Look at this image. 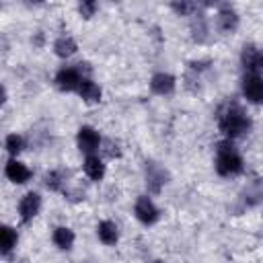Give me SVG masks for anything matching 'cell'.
<instances>
[{
    "mask_svg": "<svg viewBox=\"0 0 263 263\" xmlns=\"http://www.w3.org/2000/svg\"><path fill=\"white\" fill-rule=\"evenodd\" d=\"M218 127L226 138H238L249 132L251 119L236 103H226L218 113Z\"/></svg>",
    "mask_w": 263,
    "mask_h": 263,
    "instance_id": "cell-1",
    "label": "cell"
},
{
    "mask_svg": "<svg viewBox=\"0 0 263 263\" xmlns=\"http://www.w3.org/2000/svg\"><path fill=\"white\" fill-rule=\"evenodd\" d=\"M216 171L222 177H230V175H238L242 173V158L240 154L234 150L232 144L222 142L218 144V152H216Z\"/></svg>",
    "mask_w": 263,
    "mask_h": 263,
    "instance_id": "cell-2",
    "label": "cell"
},
{
    "mask_svg": "<svg viewBox=\"0 0 263 263\" xmlns=\"http://www.w3.org/2000/svg\"><path fill=\"white\" fill-rule=\"evenodd\" d=\"M240 62L249 74L263 72V49L257 45H245L240 53Z\"/></svg>",
    "mask_w": 263,
    "mask_h": 263,
    "instance_id": "cell-3",
    "label": "cell"
},
{
    "mask_svg": "<svg viewBox=\"0 0 263 263\" xmlns=\"http://www.w3.org/2000/svg\"><path fill=\"white\" fill-rule=\"evenodd\" d=\"M82 80H84V76L80 74L78 68H62V70L55 74V86H58L60 90H66V92L78 90V86H80Z\"/></svg>",
    "mask_w": 263,
    "mask_h": 263,
    "instance_id": "cell-4",
    "label": "cell"
},
{
    "mask_svg": "<svg viewBox=\"0 0 263 263\" xmlns=\"http://www.w3.org/2000/svg\"><path fill=\"white\" fill-rule=\"evenodd\" d=\"M242 95L257 105H263V76L259 74H247L242 78Z\"/></svg>",
    "mask_w": 263,
    "mask_h": 263,
    "instance_id": "cell-5",
    "label": "cell"
},
{
    "mask_svg": "<svg viewBox=\"0 0 263 263\" xmlns=\"http://www.w3.org/2000/svg\"><path fill=\"white\" fill-rule=\"evenodd\" d=\"M166 179H168V173L162 166H158L156 162L146 164V187H148L150 193H160Z\"/></svg>",
    "mask_w": 263,
    "mask_h": 263,
    "instance_id": "cell-6",
    "label": "cell"
},
{
    "mask_svg": "<svg viewBox=\"0 0 263 263\" xmlns=\"http://www.w3.org/2000/svg\"><path fill=\"white\" fill-rule=\"evenodd\" d=\"M134 214H136V218H138L142 224H154V222L158 220V210H156V205L150 201V197H146V195L138 197V201H136V205H134Z\"/></svg>",
    "mask_w": 263,
    "mask_h": 263,
    "instance_id": "cell-7",
    "label": "cell"
},
{
    "mask_svg": "<svg viewBox=\"0 0 263 263\" xmlns=\"http://www.w3.org/2000/svg\"><path fill=\"white\" fill-rule=\"evenodd\" d=\"M76 142H78V148H80L82 152L92 154V152L99 148V144H101V136H99L97 129H92V127H88V125H82V127L78 129Z\"/></svg>",
    "mask_w": 263,
    "mask_h": 263,
    "instance_id": "cell-8",
    "label": "cell"
},
{
    "mask_svg": "<svg viewBox=\"0 0 263 263\" xmlns=\"http://www.w3.org/2000/svg\"><path fill=\"white\" fill-rule=\"evenodd\" d=\"M39 208H41V197L37 195V193H33V191H29L23 199H21V203H18V214H21V220L27 224V222H31L35 216H37V212H39Z\"/></svg>",
    "mask_w": 263,
    "mask_h": 263,
    "instance_id": "cell-9",
    "label": "cell"
},
{
    "mask_svg": "<svg viewBox=\"0 0 263 263\" xmlns=\"http://www.w3.org/2000/svg\"><path fill=\"white\" fill-rule=\"evenodd\" d=\"M216 27L222 33H232L238 27V14L234 12L232 6H222L216 14Z\"/></svg>",
    "mask_w": 263,
    "mask_h": 263,
    "instance_id": "cell-10",
    "label": "cell"
},
{
    "mask_svg": "<svg viewBox=\"0 0 263 263\" xmlns=\"http://www.w3.org/2000/svg\"><path fill=\"white\" fill-rule=\"evenodd\" d=\"M175 86H177L175 76L164 74V72L154 74L152 80H150V88H152V92H156V95H171V92L175 90Z\"/></svg>",
    "mask_w": 263,
    "mask_h": 263,
    "instance_id": "cell-11",
    "label": "cell"
},
{
    "mask_svg": "<svg viewBox=\"0 0 263 263\" xmlns=\"http://www.w3.org/2000/svg\"><path fill=\"white\" fill-rule=\"evenodd\" d=\"M4 173H6V177H8L12 183H18V185H21V183H27V181L31 179V171H29L23 162H18V160H8Z\"/></svg>",
    "mask_w": 263,
    "mask_h": 263,
    "instance_id": "cell-12",
    "label": "cell"
},
{
    "mask_svg": "<svg viewBox=\"0 0 263 263\" xmlns=\"http://www.w3.org/2000/svg\"><path fill=\"white\" fill-rule=\"evenodd\" d=\"M82 168H84L86 177L92 179V181H101L103 175H105V164H103V160H101L99 156H95V154H88V156L84 158Z\"/></svg>",
    "mask_w": 263,
    "mask_h": 263,
    "instance_id": "cell-13",
    "label": "cell"
},
{
    "mask_svg": "<svg viewBox=\"0 0 263 263\" xmlns=\"http://www.w3.org/2000/svg\"><path fill=\"white\" fill-rule=\"evenodd\" d=\"M78 95L86 101V103H99L101 101V88L97 82H92L90 78H84L78 86Z\"/></svg>",
    "mask_w": 263,
    "mask_h": 263,
    "instance_id": "cell-14",
    "label": "cell"
},
{
    "mask_svg": "<svg viewBox=\"0 0 263 263\" xmlns=\"http://www.w3.org/2000/svg\"><path fill=\"white\" fill-rule=\"evenodd\" d=\"M76 49H78L76 41L72 37H68V35H62V37H58L53 41V51H55L58 58H70L72 53H76Z\"/></svg>",
    "mask_w": 263,
    "mask_h": 263,
    "instance_id": "cell-15",
    "label": "cell"
},
{
    "mask_svg": "<svg viewBox=\"0 0 263 263\" xmlns=\"http://www.w3.org/2000/svg\"><path fill=\"white\" fill-rule=\"evenodd\" d=\"M97 234H99V238L105 242V245H115L117 242V226H115V222H111V220H103L99 226H97Z\"/></svg>",
    "mask_w": 263,
    "mask_h": 263,
    "instance_id": "cell-16",
    "label": "cell"
},
{
    "mask_svg": "<svg viewBox=\"0 0 263 263\" xmlns=\"http://www.w3.org/2000/svg\"><path fill=\"white\" fill-rule=\"evenodd\" d=\"M51 240H53V245L58 249H64L66 251V249H70L74 245V232L70 228H66V226H58L53 230V234H51Z\"/></svg>",
    "mask_w": 263,
    "mask_h": 263,
    "instance_id": "cell-17",
    "label": "cell"
},
{
    "mask_svg": "<svg viewBox=\"0 0 263 263\" xmlns=\"http://www.w3.org/2000/svg\"><path fill=\"white\" fill-rule=\"evenodd\" d=\"M16 240H18L16 230H12L10 226H2L0 228V249H2V255L4 257L16 247Z\"/></svg>",
    "mask_w": 263,
    "mask_h": 263,
    "instance_id": "cell-18",
    "label": "cell"
},
{
    "mask_svg": "<svg viewBox=\"0 0 263 263\" xmlns=\"http://www.w3.org/2000/svg\"><path fill=\"white\" fill-rule=\"evenodd\" d=\"M191 37H193V41H197V43H203V41L208 39V23H205L203 16L193 18V23H191Z\"/></svg>",
    "mask_w": 263,
    "mask_h": 263,
    "instance_id": "cell-19",
    "label": "cell"
},
{
    "mask_svg": "<svg viewBox=\"0 0 263 263\" xmlns=\"http://www.w3.org/2000/svg\"><path fill=\"white\" fill-rule=\"evenodd\" d=\"M263 199V179H257L247 191H245V201L249 203V205H255V203H259Z\"/></svg>",
    "mask_w": 263,
    "mask_h": 263,
    "instance_id": "cell-20",
    "label": "cell"
},
{
    "mask_svg": "<svg viewBox=\"0 0 263 263\" xmlns=\"http://www.w3.org/2000/svg\"><path fill=\"white\" fill-rule=\"evenodd\" d=\"M45 185H47V189H51V191H60L62 185H64V173H62V171H49V173L45 175Z\"/></svg>",
    "mask_w": 263,
    "mask_h": 263,
    "instance_id": "cell-21",
    "label": "cell"
},
{
    "mask_svg": "<svg viewBox=\"0 0 263 263\" xmlns=\"http://www.w3.org/2000/svg\"><path fill=\"white\" fill-rule=\"evenodd\" d=\"M4 146H6V150H8L10 154H18V152L23 150V146H25V140H23V136H18V134H10V136H6Z\"/></svg>",
    "mask_w": 263,
    "mask_h": 263,
    "instance_id": "cell-22",
    "label": "cell"
},
{
    "mask_svg": "<svg viewBox=\"0 0 263 263\" xmlns=\"http://www.w3.org/2000/svg\"><path fill=\"white\" fill-rule=\"evenodd\" d=\"M171 8L177 12V14H193L195 10H197V4L195 2H173L171 4Z\"/></svg>",
    "mask_w": 263,
    "mask_h": 263,
    "instance_id": "cell-23",
    "label": "cell"
},
{
    "mask_svg": "<svg viewBox=\"0 0 263 263\" xmlns=\"http://www.w3.org/2000/svg\"><path fill=\"white\" fill-rule=\"evenodd\" d=\"M78 12H80L84 18H90V16L97 12V2H90V0H88V2H80V4H78Z\"/></svg>",
    "mask_w": 263,
    "mask_h": 263,
    "instance_id": "cell-24",
    "label": "cell"
},
{
    "mask_svg": "<svg viewBox=\"0 0 263 263\" xmlns=\"http://www.w3.org/2000/svg\"><path fill=\"white\" fill-rule=\"evenodd\" d=\"M105 144H107V148H105V152H107V156H109V158H117V156L121 154V150H119V146H117V142L113 144V140H107Z\"/></svg>",
    "mask_w": 263,
    "mask_h": 263,
    "instance_id": "cell-25",
    "label": "cell"
},
{
    "mask_svg": "<svg viewBox=\"0 0 263 263\" xmlns=\"http://www.w3.org/2000/svg\"><path fill=\"white\" fill-rule=\"evenodd\" d=\"M154 263H162V261H154Z\"/></svg>",
    "mask_w": 263,
    "mask_h": 263,
    "instance_id": "cell-26",
    "label": "cell"
}]
</instances>
